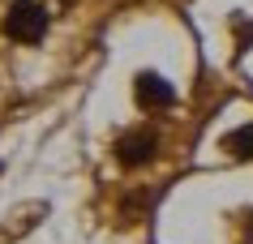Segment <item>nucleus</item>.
Returning <instances> with one entry per match:
<instances>
[{
  "label": "nucleus",
  "mask_w": 253,
  "mask_h": 244,
  "mask_svg": "<svg viewBox=\"0 0 253 244\" xmlns=\"http://www.w3.org/2000/svg\"><path fill=\"white\" fill-rule=\"evenodd\" d=\"M47 30V9L35 0H13L9 13H4V35L17 43H39Z\"/></svg>",
  "instance_id": "nucleus-1"
},
{
  "label": "nucleus",
  "mask_w": 253,
  "mask_h": 244,
  "mask_svg": "<svg viewBox=\"0 0 253 244\" xmlns=\"http://www.w3.org/2000/svg\"><path fill=\"white\" fill-rule=\"evenodd\" d=\"M137 103L142 107H172V99H176V90H172V81H163L159 73H137Z\"/></svg>",
  "instance_id": "nucleus-2"
},
{
  "label": "nucleus",
  "mask_w": 253,
  "mask_h": 244,
  "mask_svg": "<svg viewBox=\"0 0 253 244\" xmlns=\"http://www.w3.org/2000/svg\"><path fill=\"white\" fill-rule=\"evenodd\" d=\"M150 154H155V133H146V129L125 133V137L116 141V159L125 163V167H137V163H146Z\"/></svg>",
  "instance_id": "nucleus-3"
},
{
  "label": "nucleus",
  "mask_w": 253,
  "mask_h": 244,
  "mask_svg": "<svg viewBox=\"0 0 253 244\" xmlns=\"http://www.w3.org/2000/svg\"><path fill=\"white\" fill-rule=\"evenodd\" d=\"M223 150H232L236 159H253V124H240L223 137Z\"/></svg>",
  "instance_id": "nucleus-4"
}]
</instances>
